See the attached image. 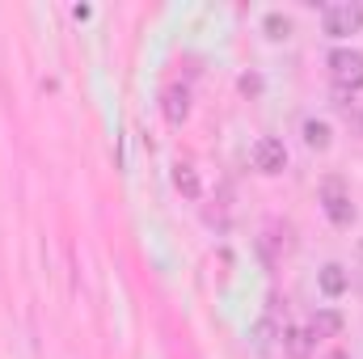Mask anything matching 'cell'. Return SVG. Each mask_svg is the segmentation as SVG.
I'll return each mask as SVG.
<instances>
[{"mask_svg": "<svg viewBox=\"0 0 363 359\" xmlns=\"http://www.w3.org/2000/svg\"><path fill=\"white\" fill-rule=\"evenodd\" d=\"M317 287L325 292V296H342L347 287H351V275L342 263H325V267L317 270Z\"/></svg>", "mask_w": 363, "mask_h": 359, "instance_id": "7", "label": "cell"}, {"mask_svg": "<svg viewBox=\"0 0 363 359\" xmlns=\"http://www.w3.org/2000/svg\"><path fill=\"white\" fill-rule=\"evenodd\" d=\"M254 170H258V174H267V178H274V174H283V170H287V148H283V140L262 136V140L254 144Z\"/></svg>", "mask_w": 363, "mask_h": 359, "instance_id": "4", "label": "cell"}, {"mask_svg": "<svg viewBox=\"0 0 363 359\" xmlns=\"http://www.w3.org/2000/svg\"><path fill=\"white\" fill-rule=\"evenodd\" d=\"M304 144H308L313 153H325V148L334 144L330 123H325V118H304Z\"/></svg>", "mask_w": 363, "mask_h": 359, "instance_id": "9", "label": "cell"}, {"mask_svg": "<svg viewBox=\"0 0 363 359\" xmlns=\"http://www.w3.org/2000/svg\"><path fill=\"white\" fill-rule=\"evenodd\" d=\"M308 334H313V343L317 338H338L342 334V313L338 309H317L313 321H308Z\"/></svg>", "mask_w": 363, "mask_h": 359, "instance_id": "6", "label": "cell"}, {"mask_svg": "<svg viewBox=\"0 0 363 359\" xmlns=\"http://www.w3.org/2000/svg\"><path fill=\"white\" fill-rule=\"evenodd\" d=\"M325 64H330L334 89H347V93L363 89V51H355V47H334Z\"/></svg>", "mask_w": 363, "mask_h": 359, "instance_id": "1", "label": "cell"}, {"mask_svg": "<svg viewBox=\"0 0 363 359\" xmlns=\"http://www.w3.org/2000/svg\"><path fill=\"white\" fill-rule=\"evenodd\" d=\"M161 110H165V118H169L174 127H182V123L190 118V89H186V85H169V89H165V101H161Z\"/></svg>", "mask_w": 363, "mask_h": 359, "instance_id": "5", "label": "cell"}, {"mask_svg": "<svg viewBox=\"0 0 363 359\" xmlns=\"http://www.w3.org/2000/svg\"><path fill=\"white\" fill-rule=\"evenodd\" d=\"M313 334H308V326H291V330H283V351L291 359H308L313 355Z\"/></svg>", "mask_w": 363, "mask_h": 359, "instance_id": "8", "label": "cell"}, {"mask_svg": "<svg viewBox=\"0 0 363 359\" xmlns=\"http://www.w3.org/2000/svg\"><path fill=\"white\" fill-rule=\"evenodd\" d=\"M271 338H274V326H271V317H262V321L254 326V343L267 351V347H271Z\"/></svg>", "mask_w": 363, "mask_h": 359, "instance_id": "12", "label": "cell"}, {"mask_svg": "<svg viewBox=\"0 0 363 359\" xmlns=\"http://www.w3.org/2000/svg\"><path fill=\"white\" fill-rule=\"evenodd\" d=\"M262 26H267V34H271L274 43H279V38H287V34H291V21H287V17H283V13H267V17H262Z\"/></svg>", "mask_w": 363, "mask_h": 359, "instance_id": "11", "label": "cell"}, {"mask_svg": "<svg viewBox=\"0 0 363 359\" xmlns=\"http://www.w3.org/2000/svg\"><path fill=\"white\" fill-rule=\"evenodd\" d=\"M174 186H178L182 194H186V199H199V194H203V182H199V170H194L190 161H178V165H174Z\"/></svg>", "mask_w": 363, "mask_h": 359, "instance_id": "10", "label": "cell"}, {"mask_svg": "<svg viewBox=\"0 0 363 359\" xmlns=\"http://www.w3.org/2000/svg\"><path fill=\"white\" fill-rule=\"evenodd\" d=\"M241 93H245V97H258V93H262V77H258V72H245V77H241Z\"/></svg>", "mask_w": 363, "mask_h": 359, "instance_id": "13", "label": "cell"}, {"mask_svg": "<svg viewBox=\"0 0 363 359\" xmlns=\"http://www.w3.org/2000/svg\"><path fill=\"white\" fill-rule=\"evenodd\" d=\"M325 359H351V355H347V351H330Z\"/></svg>", "mask_w": 363, "mask_h": 359, "instance_id": "14", "label": "cell"}, {"mask_svg": "<svg viewBox=\"0 0 363 359\" xmlns=\"http://www.w3.org/2000/svg\"><path fill=\"white\" fill-rule=\"evenodd\" d=\"M321 207H325V216H330L334 228H351L355 224V203H351V190L342 186V178L321 182Z\"/></svg>", "mask_w": 363, "mask_h": 359, "instance_id": "2", "label": "cell"}, {"mask_svg": "<svg viewBox=\"0 0 363 359\" xmlns=\"http://www.w3.org/2000/svg\"><path fill=\"white\" fill-rule=\"evenodd\" d=\"M321 26H325V34H330V38L359 34V30H363V4H355V0L325 4V17H321Z\"/></svg>", "mask_w": 363, "mask_h": 359, "instance_id": "3", "label": "cell"}]
</instances>
